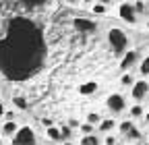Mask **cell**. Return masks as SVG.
<instances>
[{
    "label": "cell",
    "instance_id": "cell-33",
    "mask_svg": "<svg viewBox=\"0 0 149 145\" xmlns=\"http://www.w3.org/2000/svg\"><path fill=\"white\" fill-rule=\"evenodd\" d=\"M64 2H68V4H74V2H77V0H64Z\"/></svg>",
    "mask_w": 149,
    "mask_h": 145
},
{
    "label": "cell",
    "instance_id": "cell-2",
    "mask_svg": "<svg viewBox=\"0 0 149 145\" xmlns=\"http://www.w3.org/2000/svg\"><path fill=\"white\" fill-rule=\"evenodd\" d=\"M108 44H110L112 52H114L116 56H122V54L128 50V35L118 27H112L108 31Z\"/></svg>",
    "mask_w": 149,
    "mask_h": 145
},
{
    "label": "cell",
    "instance_id": "cell-31",
    "mask_svg": "<svg viewBox=\"0 0 149 145\" xmlns=\"http://www.w3.org/2000/svg\"><path fill=\"white\" fill-rule=\"evenodd\" d=\"M2 114H4V104L0 102V116H2Z\"/></svg>",
    "mask_w": 149,
    "mask_h": 145
},
{
    "label": "cell",
    "instance_id": "cell-35",
    "mask_svg": "<svg viewBox=\"0 0 149 145\" xmlns=\"http://www.w3.org/2000/svg\"><path fill=\"white\" fill-rule=\"evenodd\" d=\"M118 2H122V0H118Z\"/></svg>",
    "mask_w": 149,
    "mask_h": 145
},
{
    "label": "cell",
    "instance_id": "cell-18",
    "mask_svg": "<svg viewBox=\"0 0 149 145\" xmlns=\"http://www.w3.org/2000/svg\"><path fill=\"white\" fill-rule=\"evenodd\" d=\"M133 8H135V13L141 17V15H145L147 13V6H145V0H135L133 2Z\"/></svg>",
    "mask_w": 149,
    "mask_h": 145
},
{
    "label": "cell",
    "instance_id": "cell-30",
    "mask_svg": "<svg viewBox=\"0 0 149 145\" xmlns=\"http://www.w3.org/2000/svg\"><path fill=\"white\" fill-rule=\"evenodd\" d=\"M97 2H102V4H106V6H110V4H112V0H97Z\"/></svg>",
    "mask_w": 149,
    "mask_h": 145
},
{
    "label": "cell",
    "instance_id": "cell-1",
    "mask_svg": "<svg viewBox=\"0 0 149 145\" xmlns=\"http://www.w3.org/2000/svg\"><path fill=\"white\" fill-rule=\"evenodd\" d=\"M44 31L27 17H15L0 38V72L8 81H25L44 66Z\"/></svg>",
    "mask_w": 149,
    "mask_h": 145
},
{
    "label": "cell",
    "instance_id": "cell-6",
    "mask_svg": "<svg viewBox=\"0 0 149 145\" xmlns=\"http://www.w3.org/2000/svg\"><path fill=\"white\" fill-rule=\"evenodd\" d=\"M72 25L79 33H95L97 31V23L91 21V19H85V17H77V19L72 21Z\"/></svg>",
    "mask_w": 149,
    "mask_h": 145
},
{
    "label": "cell",
    "instance_id": "cell-28",
    "mask_svg": "<svg viewBox=\"0 0 149 145\" xmlns=\"http://www.w3.org/2000/svg\"><path fill=\"white\" fill-rule=\"evenodd\" d=\"M4 120H15V110H4Z\"/></svg>",
    "mask_w": 149,
    "mask_h": 145
},
{
    "label": "cell",
    "instance_id": "cell-26",
    "mask_svg": "<svg viewBox=\"0 0 149 145\" xmlns=\"http://www.w3.org/2000/svg\"><path fill=\"white\" fill-rule=\"evenodd\" d=\"M104 143H106V145H116L118 139H116L114 135H106V137H104Z\"/></svg>",
    "mask_w": 149,
    "mask_h": 145
},
{
    "label": "cell",
    "instance_id": "cell-32",
    "mask_svg": "<svg viewBox=\"0 0 149 145\" xmlns=\"http://www.w3.org/2000/svg\"><path fill=\"white\" fill-rule=\"evenodd\" d=\"M62 145H74V143H72V141H70V139H66V141H64V143H62Z\"/></svg>",
    "mask_w": 149,
    "mask_h": 145
},
{
    "label": "cell",
    "instance_id": "cell-15",
    "mask_svg": "<svg viewBox=\"0 0 149 145\" xmlns=\"http://www.w3.org/2000/svg\"><path fill=\"white\" fill-rule=\"evenodd\" d=\"M124 137H126V139H130V141H137V139H143V135H141V131L137 129V126H135V124H133V126H130V129H128V131L124 133Z\"/></svg>",
    "mask_w": 149,
    "mask_h": 145
},
{
    "label": "cell",
    "instance_id": "cell-19",
    "mask_svg": "<svg viewBox=\"0 0 149 145\" xmlns=\"http://www.w3.org/2000/svg\"><path fill=\"white\" fill-rule=\"evenodd\" d=\"M58 131H60V139H64V141L66 139H72V129H70L68 124H62Z\"/></svg>",
    "mask_w": 149,
    "mask_h": 145
},
{
    "label": "cell",
    "instance_id": "cell-4",
    "mask_svg": "<svg viewBox=\"0 0 149 145\" xmlns=\"http://www.w3.org/2000/svg\"><path fill=\"white\" fill-rule=\"evenodd\" d=\"M106 106H108V110L116 116V114H122V112L126 110V100H124V96H120V93H112V96H108Z\"/></svg>",
    "mask_w": 149,
    "mask_h": 145
},
{
    "label": "cell",
    "instance_id": "cell-13",
    "mask_svg": "<svg viewBox=\"0 0 149 145\" xmlns=\"http://www.w3.org/2000/svg\"><path fill=\"white\" fill-rule=\"evenodd\" d=\"M13 106L17 108V110H27V100L23 98V96H13Z\"/></svg>",
    "mask_w": 149,
    "mask_h": 145
},
{
    "label": "cell",
    "instance_id": "cell-25",
    "mask_svg": "<svg viewBox=\"0 0 149 145\" xmlns=\"http://www.w3.org/2000/svg\"><path fill=\"white\" fill-rule=\"evenodd\" d=\"M133 124H135V122H130V120H122V122H120V133L124 135V133H126V131H128Z\"/></svg>",
    "mask_w": 149,
    "mask_h": 145
},
{
    "label": "cell",
    "instance_id": "cell-17",
    "mask_svg": "<svg viewBox=\"0 0 149 145\" xmlns=\"http://www.w3.org/2000/svg\"><path fill=\"white\" fill-rule=\"evenodd\" d=\"M91 13H93V15H106V13H108V6L95 0V2H93V6H91Z\"/></svg>",
    "mask_w": 149,
    "mask_h": 145
},
{
    "label": "cell",
    "instance_id": "cell-24",
    "mask_svg": "<svg viewBox=\"0 0 149 145\" xmlns=\"http://www.w3.org/2000/svg\"><path fill=\"white\" fill-rule=\"evenodd\" d=\"M79 129H81L83 135H89V133H93V129H95V126L89 124V122H81V124H79Z\"/></svg>",
    "mask_w": 149,
    "mask_h": 145
},
{
    "label": "cell",
    "instance_id": "cell-11",
    "mask_svg": "<svg viewBox=\"0 0 149 145\" xmlns=\"http://www.w3.org/2000/svg\"><path fill=\"white\" fill-rule=\"evenodd\" d=\"M19 129V124L15 122V120H4L2 122V135L4 137H13V133Z\"/></svg>",
    "mask_w": 149,
    "mask_h": 145
},
{
    "label": "cell",
    "instance_id": "cell-29",
    "mask_svg": "<svg viewBox=\"0 0 149 145\" xmlns=\"http://www.w3.org/2000/svg\"><path fill=\"white\" fill-rule=\"evenodd\" d=\"M42 124L48 129V126H52V124H54V120H52V118H42Z\"/></svg>",
    "mask_w": 149,
    "mask_h": 145
},
{
    "label": "cell",
    "instance_id": "cell-27",
    "mask_svg": "<svg viewBox=\"0 0 149 145\" xmlns=\"http://www.w3.org/2000/svg\"><path fill=\"white\" fill-rule=\"evenodd\" d=\"M66 124L70 126V129H79V124H81V122H79L77 118H68V122H66Z\"/></svg>",
    "mask_w": 149,
    "mask_h": 145
},
{
    "label": "cell",
    "instance_id": "cell-21",
    "mask_svg": "<svg viewBox=\"0 0 149 145\" xmlns=\"http://www.w3.org/2000/svg\"><path fill=\"white\" fill-rule=\"evenodd\" d=\"M48 137H50L52 141H62V139H60V131L56 129L54 124H52V126H48Z\"/></svg>",
    "mask_w": 149,
    "mask_h": 145
},
{
    "label": "cell",
    "instance_id": "cell-14",
    "mask_svg": "<svg viewBox=\"0 0 149 145\" xmlns=\"http://www.w3.org/2000/svg\"><path fill=\"white\" fill-rule=\"evenodd\" d=\"M100 143H102V141L97 139V135H93V133L81 137V145H100Z\"/></svg>",
    "mask_w": 149,
    "mask_h": 145
},
{
    "label": "cell",
    "instance_id": "cell-22",
    "mask_svg": "<svg viewBox=\"0 0 149 145\" xmlns=\"http://www.w3.org/2000/svg\"><path fill=\"white\" fill-rule=\"evenodd\" d=\"M139 72H141L143 77L149 75V58H143V60H141V64H139Z\"/></svg>",
    "mask_w": 149,
    "mask_h": 145
},
{
    "label": "cell",
    "instance_id": "cell-5",
    "mask_svg": "<svg viewBox=\"0 0 149 145\" xmlns=\"http://www.w3.org/2000/svg\"><path fill=\"white\" fill-rule=\"evenodd\" d=\"M118 15H120V19H124L126 23H130V25H135L137 21H139V15L135 13V8H133V4L130 2H120V8H118Z\"/></svg>",
    "mask_w": 149,
    "mask_h": 145
},
{
    "label": "cell",
    "instance_id": "cell-10",
    "mask_svg": "<svg viewBox=\"0 0 149 145\" xmlns=\"http://www.w3.org/2000/svg\"><path fill=\"white\" fill-rule=\"evenodd\" d=\"M95 89H97V83H95V81L81 83V85H79V93H81V96H91V93H95Z\"/></svg>",
    "mask_w": 149,
    "mask_h": 145
},
{
    "label": "cell",
    "instance_id": "cell-3",
    "mask_svg": "<svg viewBox=\"0 0 149 145\" xmlns=\"http://www.w3.org/2000/svg\"><path fill=\"white\" fill-rule=\"evenodd\" d=\"M13 145H37V139L31 126H19L13 133Z\"/></svg>",
    "mask_w": 149,
    "mask_h": 145
},
{
    "label": "cell",
    "instance_id": "cell-16",
    "mask_svg": "<svg viewBox=\"0 0 149 145\" xmlns=\"http://www.w3.org/2000/svg\"><path fill=\"white\" fill-rule=\"evenodd\" d=\"M128 114H130V118H141V116L145 114V108L137 102L135 106H130V112H128Z\"/></svg>",
    "mask_w": 149,
    "mask_h": 145
},
{
    "label": "cell",
    "instance_id": "cell-12",
    "mask_svg": "<svg viewBox=\"0 0 149 145\" xmlns=\"http://www.w3.org/2000/svg\"><path fill=\"white\" fill-rule=\"evenodd\" d=\"M97 126H100L102 133H110L112 129H114V118H102V120L97 122Z\"/></svg>",
    "mask_w": 149,
    "mask_h": 145
},
{
    "label": "cell",
    "instance_id": "cell-34",
    "mask_svg": "<svg viewBox=\"0 0 149 145\" xmlns=\"http://www.w3.org/2000/svg\"><path fill=\"white\" fill-rule=\"evenodd\" d=\"M0 145H2V139H0Z\"/></svg>",
    "mask_w": 149,
    "mask_h": 145
},
{
    "label": "cell",
    "instance_id": "cell-8",
    "mask_svg": "<svg viewBox=\"0 0 149 145\" xmlns=\"http://www.w3.org/2000/svg\"><path fill=\"white\" fill-rule=\"evenodd\" d=\"M139 56L141 54L137 52V50H126L124 54H122V60H120V68L126 72V70H133V66L139 62Z\"/></svg>",
    "mask_w": 149,
    "mask_h": 145
},
{
    "label": "cell",
    "instance_id": "cell-23",
    "mask_svg": "<svg viewBox=\"0 0 149 145\" xmlns=\"http://www.w3.org/2000/svg\"><path fill=\"white\" fill-rule=\"evenodd\" d=\"M102 120V116L97 114V112H91V114H87V122L89 124H93V126H97V122Z\"/></svg>",
    "mask_w": 149,
    "mask_h": 145
},
{
    "label": "cell",
    "instance_id": "cell-7",
    "mask_svg": "<svg viewBox=\"0 0 149 145\" xmlns=\"http://www.w3.org/2000/svg\"><path fill=\"white\" fill-rule=\"evenodd\" d=\"M147 91H149V87H147V81H145V79L135 81L133 85H130V96H133V100L139 102V104L147 98Z\"/></svg>",
    "mask_w": 149,
    "mask_h": 145
},
{
    "label": "cell",
    "instance_id": "cell-9",
    "mask_svg": "<svg viewBox=\"0 0 149 145\" xmlns=\"http://www.w3.org/2000/svg\"><path fill=\"white\" fill-rule=\"evenodd\" d=\"M19 4H21L23 8H27V10H37V8L46 6L48 0H19Z\"/></svg>",
    "mask_w": 149,
    "mask_h": 145
},
{
    "label": "cell",
    "instance_id": "cell-20",
    "mask_svg": "<svg viewBox=\"0 0 149 145\" xmlns=\"http://www.w3.org/2000/svg\"><path fill=\"white\" fill-rule=\"evenodd\" d=\"M120 83L124 85V87H130V85H133L135 83V77H133V72H124V75H122V79H120Z\"/></svg>",
    "mask_w": 149,
    "mask_h": 145
}]
</instances>
